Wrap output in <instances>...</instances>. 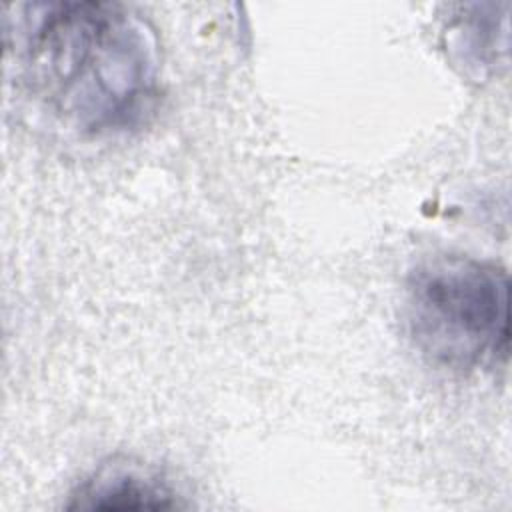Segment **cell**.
<instances>
[{
    "label": "cell",
    "instance_id": "3",
    "mask_svg": "<svg viewBox=\"0 0 512 512\" xmlns=\"http://www.w3.org/2000/svg\"><path fill=\"white\" fill-rule=\"evenodd\" d=\"M178 494L158 474L126 464H106L72 494L70 508L164 510L180 506Z\"/></svg>",
    "mask_w": 512,
    "mask_h": 512
},
{
    "label": "cell",
    "instance_id": "1",
    "mask_svg": "<svg viewBox=\"0 0 512 512\" xmlns=\"http://www.w3.org/2000/svg\"><path fill=\"white\" fill-rule=\"evenodd\" d=\"M22 64L36 96L84 134L134 126L158 88L154 30L108 2L24 6Z\"/></svg>",
    "mask_w": 512,
    "mask_h": 512
},
{
    "label": "cell",
    "instance_id": "2",
    "mask_svg": "<svg viewBox=\"0 0 512 512\" xmlns=\"http://www.w3.org/2000/svg\"><path fill=\"white\" fill-rule=\"evenodd\" d=\"M404 320L412 344L438 368L498 366L510 344L508 272L464 254L424 258L406 278Z\"/></svg>",
    "mask_w": 512,
    "mask_h": 512
}]
</instances>
